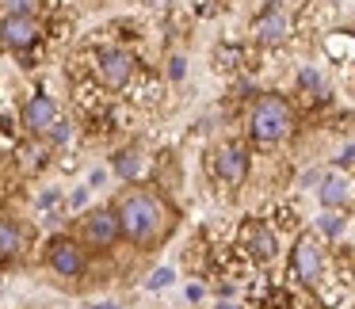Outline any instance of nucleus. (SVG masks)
I'll use <instances>...</instances> for the list:
<instances>
[{"label": "nucleus", "instance_id": "29", "mask_svg": "<svg viewBox=\"0 0 355 309\" xmlns=\"http://www.w3.org/2000/svg\"><path fill=\"white\" fill-rule=\"evenodd\" d=\"M92 309H119V301H96Z\"/></svg>", "mask_w": 355, "mask_h": 309}, {"label": "nucleus", "instance_id": "18", "mask_svg": "<svg viewBox=\"0 0 355 309\" xmlns=\"http://www.w3.org/2000/svg\"><path fill=\"white\" fill-rule=\"evenodd\" d=\"M42 12V0H0V16H27V19H39Z\"/></svg>", "mask_w": 355, "mask_h": 309}, {"label": "nucleus", "instance_id": "24", "mask_svg": "<svg viewBox=\"0 0 355 309\" xmlns=\"http://www.w3.org/2000/svg\"><path fill=\"white\" fill-rule=\"evenodd\" d=\"M332 161H336V168H352V164H355V145H344V149H340V157H332Z\"/></svg>", "mask_w": 355, "mask_h": 309}, {"label": "nucleus", "instance_id": "2", "mask_svg": "<svg viewBox=\"0 0 355 309\" xmlns=\"http://www.w3.org/2000/svg\"><path fill=\"white\" fill-rule=\"evenodd\" d=\"M291 130H294L291 103L275 92H263L260 100L252 103V111H248V138H252L256 145L271 149V145L291 138Z\"/></svg>", "mask_w": 355, "mask_h": 309}, {"label": "nucleus", "instance_id": "10", "mask_svg": "<svg viewBox=\"0 0 355 309\" xmlns=\"http://www.w3.org/2000/svg\"><path fill=\"white\" fill-rule=\"evenodd\" d=\"M291 39V16L283 12L279 0H268V8L252 19V42L260 46H283Z\"/></svg>", "mask_w": 355, "mask_h": 309}, {"label": "nucleus", "instance_id": "22", "mask_svg": "<svg viewBox=\"0 0 355 309\" xmlns=\"http://www.w3.org/2000/svg\"><path fill=\"white\" fill-rule=\"evenodd\" d=\"M54 206L62 210V191H42L39 195V210L42 214H54Z\"/></svg>", "mask_w": 355, "mask_h": 309}, {"label": "nucleus", "instance_id": "6", "mask_svg": "<svg viewBox=\"0 0 355 309\" xmlns=\"http://www.w3.org/2000/svg\"><path fill=\"white\" fill-rule=\"evenodd\" d=\"M96 73H100L103 88L123 92L134 80V73H138V62H134V54L126 46H103L100 54H96Z\"/></svg>", "mask_w": 355, "mask_h": 309}, {"label": "nucleus", "instance_id": "5", "mask_svg": "<svg viewBox=\"0 0 355 309\" xmlns=\"http://www.w3.org/2000/svg\"><path fill=\"white\" fill-rule=\"evenodd\" d=\"M291 279L306 290H317L324 279V245L313 233H302L291 248Z\"/></svg>", "mask_w": 355, "mask_h": 309}, {"label": "nucleus", "instance_id": "4", "mask_svg": "<svg viewBox=\"0 0 355 309\" xmlns=\"http://www.w3.org/2000/svg\"><path fill=\"white\" fill-rule=\"evenodd\" d=\"M77 240L88 248V252H111V248L123 240V229H119L115 210H111V206H96V210H88V214H80Z\"/></svg>", "mask_w": 355, "mask_h": 309}, {"label": "nucleus", "instance_id": "13", "mask_svg": "<svg viewBox=\"0 0 355 309\" xmlns=\"http://www.w3.org/2000/svg\"><path fill=\"white\" fill-rule=\"evenodd\" d=\"M317 199L324 210H344L352 202V184H347L344 172H324L321 184H317Z\"/></svg>", "mask_w": 355, "mask_h": 309}, {"label": "nucleus", "instance_id": "3", "mask_svg": "<svg viewBox=\"0 0 355 309\" xmlns=\"http://www.w3.org/2000/svg\"><path fill=\"white\" fill-rule=\"evenodd\" d=\"M42 263L54 271L58 279H85L88 275V248L80 245L77 237H65V233H54L42 248Z\"/></svg>", "mask_w": 355, "mask_h": 309}, {"label": "nucleus", "instance_id": "19", "mask_svg": "<svg viewBox=\"0 0 355 309\" xmlns=\"http://www.w3.org/2000/svg\"><path fill=\"white\" fill-rule=\"evenodd\" d=\"M172 283H176V271H172V267H153V271L146 275V283H141V286H146L149 294H161V290H168Z\"/></svg>", "mask_w": 355, "mask_h": 309}, {"label": "nucleus", "instance_id": "14", "mask_svg": "<svg viewBox=\"0 0 355 309\" xmlns=\"http://www.w3.org/2000/svg\"><path fill=\"white\" fill-rule=\"evenodd\" d=\"M111 168H115V176L123 179V184H138L141 168H146V157H141L138 145H126L111 157Z\"/></svg>", "mask_w": 355, "mask_h": 309}, {"label": "nucleus", "instance_id": "20", "mask_svg": "<svg viewBox=\"0 0 355 309\" xmlns=\"http://www.w3.org/2000/svg\"><path fill=\"white\" fill-rule=\"evenodd\" d=\"M69 138H73V126L65 123V118H58V123L42 134V141H46L50 149H54V145H69Z\"/></svg>", "mask_w": 355, "mask_h": 309}, {"label": "nucleus", "instance_id": "16", "mask_svg": "<svg viewBox=\"0 0 355 309\" xmlns=\"http://www.w3.org/2000/svg\"><path fill=\"white\" fill-rule=\"evenodd\" d=\"M298 88H302V92H309L313 100H329V85H324V77L313 69V65H302V73H298Z\"/></svg>", "mask_w": 355, "mask_h": 309}, {"label": "nucleus", "instance_id": "9", "mask_svg": "<svg viewBox=\"0 0 355 309\" xmlns=\"http://www.w3.org/2000/svg\"><path fill=\"white\" fill-rule=\"evenodd\" d=\"M237 240H241V248H245V256H252L256 263H275L279 237H275V229H271L268 222H260V218L245 222L241 233H237Z\"/></svg>", "mask_w": 355, "mask_h": 309}, {"label": "nucleus", "instance_id": "21", "mask_svg": "<svg viewBox=\"0 0 355 309\" xmlns=\"http://www.w3.org/2000/svg\"><path fill=\"white\" fill-rule=\"evenodd\" d=\"M164 73H168V80H184L187 77V58L184 54H172L168 58V69H164Z\"/></svg>", "mask_w": 355, "mask_h": 309}, {"label": "nucleus", "instance_id": "23", "mask_svg": "<svg viewBox=\"0 0 355 309\" xmlns=\"http://www.w3.org/2000/svg\"><path fill=\"white\" fill-rule=\"evenodd\" d=\"M241 50H233V46H222L218 50V69H233V62H241Z\"/></svg>", "mask_w": 355, "mask_h": 309}, {"label": "nucleus", "instance_id": "11", "mask_svg": "<svg viewBox=\"0 0 355 309\" xmlns=\"http://www.w3.org/2000/svg\"><path fill=\"white\" fill-rule=\"evenodd\" d=\"M58 118H62L58 115V103L50 100L46 92H35L31 100L24 103V111H19V126L27 130V138H42Z\"/></svg>", "mask_w": 355, "mask_h": 309}, {"label": "nucleus", "instance_id": "30", "mask_svg": "<svg viewBox=\"0 0 355 309\" xmlns=\"http://www.w3.org/2000/svg\"><path fill=\"white\" fill-rule=\"evenodd\" d=\"M218 309H245V306H237V301H218Z\"/></svg>", "mask_w": 355, "mask_h": 309}, {"label": "nucleus", "instance_id": "7", "mask_svg": "<svg viewBox=\"0 0 355 309\" xmlns=\"http://www.w3.org/2000/svg\"><path fill=\"white\" fill-rule=\"evenodd\" d=\"M39 42H42V24L39 19H27V16L0 19V46L4 50L27 58L31 50H39Z\"/></svg>", "mask_w": 355, "mask_h": 309}, {"label": "nucleus", "instance_id": "15", "mask_svg": "<svg viewBox=\"0 0 355 309\" xmlns=\"http://www.w3.org/2000/svg\"><path fill=\"white\" fill-rule=\"evenodd\" d=\"M46 153H50L46 141H42V138H31V141L24 145V153H19V161H24L27 172H39V168H46V164H50Z\"/></svg>", "mask_w": 355, "mask_h": 309}, {"label": "nucleus", "instance_id": "25", "mask_svg": "<svg viewBox=\"0 0 355 309\" xmlns=\"http://www.w3.org/2000/svg\"><path fill=\"white\" fill-rule=\"evenodd\" d=\"M85 202H88V187H77V191L69 195V206L73 210H85Z\"/></svg>", "mask_w": 355, "mask_h": 309}, {"label": "nucleus", "instance_id": "17", "mask_svg": "<svg viewBox=\"0 0 355 309\" xmlns=\"http://www.w3.org/2000/svg\"><path fill=\"white\" fill-rule=\"evenodd\" d=\"M317 229H321V237H329V240L344 237V229H347V218H344V210H324V214L317 218Z\"/></svg>", "mask_w": 355, "mask_h": 309}, {"label": "nucleus", "instance_id": "27", "mask_svg": "<svg viewBox=\"0 0 355 309\" xmlns=\"http://www.w3.org/2000/svg\"><path fill=\"white\" fill-rule=\"evenodd\" d=\"M202 298H207V290H202L199 283H191V286H187V301H202Z\"/></svg>", "mask_w": 355, "mask_h": 309}, {"label": "nucleus", "instance_id": "12", "mask_svg": "<svg viewBox=\"0 0 355 309\" xmlns=\"http://www.w3.org/2000/svg\"><path fill=\"white\" fill-rule=\"evenodd\" d=\"M27 240H31V229H24L12 218H0V267H12L27 252Z\"/></svg>", "mask_w": 355, "mask_h": 309}, {"label": "nucleus", "instance_id": "8", "mask_svg": "<svg viewBox=\"0 0 355 309\" xmlns=\"http://www.w3.org/2000/svg\"><path fill=\"white\" fill-rule=\"evenodd\" d=\"M210 168H214V179H222L225 187H241L248 179V149L241 141H225L210 153Z\"/></svg>", "mask_w": 355, "mask_h": 309}, {"label": "nucleus", "instance_id": "26", "mask_svg": "<svg viewBox=\"0 0 355 309\" xmlns=\"http://www.w3.org/2000/svg\"><path fill=\"white\" fill-rule=\"evenodd\" d=\"M103 184H107V172H103V168L88 172V191H92V187H103Z\"/></svg>", "mask_w": 355, "mask_h": 309}, {"label": "nucleus", "instance_id": "1", "mask_svg": "<svg viewBox=\"0 0 355 309\" xmlns=\"http://www.w3.org/2000/svg\"><path fill=\"white\" fill-rule=\"evenodd\" d=\"M111 210H115V218H119L123 240H130L141 252H153L157 245H164L172 225H176V210L168 206V199H164L161 191H153V187H146V184H130L115 202H111Z\"/></svg>", "mask_w": 355, "mask_h": 309}, {"label": "nucleus", "instance_id": "28", "mask_svg": "<svg viewBox=\"0 0 355 309\" xmlns=\"http://www.w3.org/2000/svg\"><path fill=\"white\" fill-rule=\"evenodd\" d=\"M321 176H324V172H306V176H302V187H309V184H321Z\"/></svg>", "mask_w": 355, "mask_h": 309}]
</instances>
